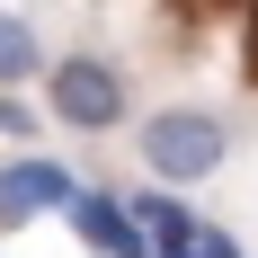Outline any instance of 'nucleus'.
Wrapping results in <instances>:
<instances>
[{"label": "nucleus", "instance_id": "20e7f679", "mask_svg": "<svg viewBox=\"0 0 258 258\" xmlns=\"http://www.w3.org/2000/svg\"><path fill=\"white\" fill-rule=\"evenodd\" d=\"M72 232L89 240L98 258H152V240H143L134 205H125V196H107V187H80V196H72Z\"/></svg>", "mask_w": 258, "mask_h": 258}, {"label": "nucleus", "instance_id": "f257e3e1", "mask_svg": "<svg viewBox=\"0 0 258 258\" xmlns=\"http://www.w3.org/2000/svg\"><path fill=\"white\" fill-rule=\"evenodd\" d=\"M134 152H143V169H152V178L178 196V187L214 178V169L232 160V125H223L214 107H160V116H143Z\"/></svg>", "mask_w": 258, "mask_h": 258}, {"label": "nucleus", "instance_id": "0eeeda50", "mask_svg": "<svg viewBox=\"0 0 258 258\" xmlns=\"http://www.w3.org/2000/svg\"><path fill=\"white\" fill-rule=\"evenodd\" d=\"M0 134H9V143H36V107H27L18 89H0Z\"/></svg>", "mask_w": 258, "mask_h": 258}, {"label": "nucleus", "instance_id": "423d86ee", "mask_svg": "<svg viewBox=\"0 0 258 258\" xmlns=\"http://www.w3.org/2000/svg\"><path fill=\"white\" fill-rule=\"evenodd\" d=\"M45 72V36L18 18V9H0V89H18V80Z\"/></svg>", "mask_w": 258, "mask_h": 258}, {"label": "nucleus", "instance_id": "7ed1b4c3", "mask_svg": "<svg viewBox=\"0 0 258 258\" xmlns=\"http://www.w3.org/2000/svg\"><path fill=\"white\" fill-rule=\"evenodd\" d=\"M72 196H80V169H72V160H53V152L0 160V232H27L36 214H72Z\"/></svg>", "mask_w": 258, "mask_h": 258}, {"label": "nucleus", "instance_id": "39448f33", "mask_svg": "<svg viewBox=\"0 0 258 258\" xmlns=\"http://www.w3.org/2000/svg\"><path fill=\"white\" fill-rule=\"evenodd\" d=\"M134 223H143V240H152V258H178L187 240L205 232V223L187 214V196H169V187H152V196H134Z\"/></svg>", "mask_w": 258, "mask_h": 258}, {"label": "nucleus", "instance_id": "f03ea898", "mask_svg": "<svg viewBox=\"0 0 258 258\" xmlns=\"http://www.w3.org/2000/svg\"><path fill=\"white\" fill-rule=\"evenodd\" d=\"M45 116H62L72 134L125 125V72H116L107 53H62V62H45Z\"/></svg>", "mask_w": 258, "mask_h": 258}, {"label": "nucleus", "instance_id": "1a4fd4ad", "mask_svg": "<svg viewBox=\"0 0 258 258\" xmlns=\"http://www.w3.org/2000/svg\"><path fill=\"white\" fill-rule=\"evenodd\" d=\"M240 62H249V80H258V9H249V45H240Z\"/></svg>", "mask_w": 258, "mask_h": 258}, {"label": "nucleus", "instance_id": "6e6552de", "mask_svg": "<svg viewBox=\"0 0 258 258\" xmlns=\"http://www.w3.org/2000/svg\"><path fill=\"white\" fill-rule=\"evenodd\" d=\"M178 258H240V249H232V232H214V223H205V232L187 240V249H178Z\"/></svg>", "mask_w": 258, "mask_h": 258}]
</instances>
